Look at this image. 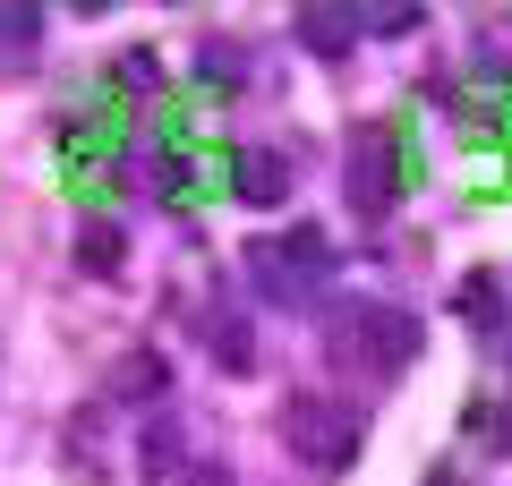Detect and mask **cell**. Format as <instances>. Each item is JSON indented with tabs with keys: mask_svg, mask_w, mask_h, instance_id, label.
I'll use <instances>...</instances> for the list:
<instances>
[{
	"mask_svg": "<svg viewBox=\"0 0 512 486\" xmlns=\"http://www.w3.org/2000/svg\"><path fill=\"white\" fill-rule=\"evenodd\" d=\"M282 427H291V444L308 452L316 469H350V452H359V418H350V410H333V401H299V410L282 418Z\"/></svg>",
	"mask_w": 512,
	"mask_h": 486,
	"instance_id": "6da1fadb",
	"label": "cell"
},
{
	"mask_svg": "<svg viewBox=\"0 0 512 486\" xmlns=\"http://www.w3.org/2000/svg\"><path fill=\"white\" fill-rule=\"evenodd\" d=\"M239 197H256V205H274L282 197V154H239Z\"/></svg>",
	"mask_w": 512,
	"mask_h": 486,
	"instance_id": "7a4b0ae2",
	"label": "cell"
},
{
	"mask_svg": "<svg viewBox=\"0 0 512 486\" xmlns=\"http://www.w3.org/2000/svg\"><path fill=\"white\" fill-rule=\"evenodd\" d=\"M299 26H308V43H325V52L350 43V18H333V9H316V18H299Z\"/></svg>",
	"mask_w": 512,
	"mask_h": 486,
	"instance_id": "3957f363",
	"label": "cell"
},
{
	"mask_svg": "<svg viewBox=\"0 0 512 486\" xmlns=\"http://www.w3.org/2000/svg\"><path fill=\"white\" fill-rule=\"evenodd\" d=\"M86 265H94V273L120 265V231H86Z\"/></svg>",
	"mask_w": 512,
	"mask_h": 486,
	"instance_id": "277c9868",
	"label": "cell"
},
{
	"mask_svg": "<svg viewBox=\"0 0 512 486\" xmlns=\"http://www.w3.org/2000/svg\"><path fill=\"white\" fill-rule=\"evenodd\" d=\"M188 486H231V469H214V461H197V469H188Z\"/></svg>",
	"mask_w": 512,
	"mask_h": 486,
	"instance_id": "5b68a950",
	"label": "cell"
}]
</instances>
